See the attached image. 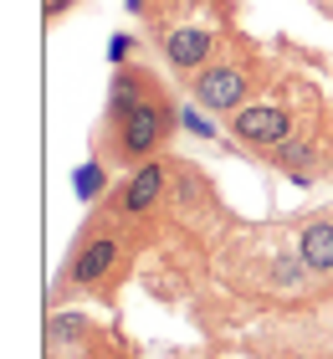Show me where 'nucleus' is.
Masks as SVG:
<instances>
[{"instance_id": "nucleus-1", "label": "nucleus", "mask_w": 333, "mask_h": 359, "mask_svg": "<svg viewBox=\"0 0 333 359\" xmlns=\"http://www.w3.org/2000/svg\"><path fill=\"white\" fill-rule=\"evenodd\" d=\"M164 128H170V113H164L159 97H144L139 108H128L118 123H113V159H123V165H144L149 154L159 149Z\"/></svg>"}, {"instance_id": "nucleus-2", "label": "nucleus", "mask_w": 333, "mask_h": 359, "mask_svg": "<svg viewBox=\"0 0 333 359\" xmlns=\"http://www.w3.org/2000/svg\"><path fill=\"white\" fill-rule=\"evenodd\" d=\"M195 103L210 108V113H236L246 103V93H252V67H241V62L231 57H210L205 67L195 72Z\"/></svg>"}, {"instance_id": "nucleus-3", "label": "nucleus", "mask_w": 333, "mask_h": 359, "mask_svg": "<svg viewBox=\"0 0 333 359\" xmlns=\"http://www.w3.org/2000/svg\"><path fill=\"white\" fill-rule=\"evenodd\" d=\"M231 134L241 144H252V149H277V144L292 134V108L266 103V97L261 103H241L231 113Z\"/></svg>"}, {"instance_id": "nucleus-4", "label": "nucleus", "mask_w": 333, "mask_h": 359, "mask_svg": "<svg viewBox=\"0 0 333 359\" xmlns=\"http://www.w3.org/2000/svg\"><path fill=\"white\" fill-rule=\"evenodd\" d=\"M118 267V236L113 231H93L77 241V252L67 257V287H97L103 277Z\"/></svg>"}, {"instance_id": "nucleus-5", "label": "nucleus", "mask_w": 333, "mask_h": 359, "mask_svg": "<svg viewBox=\"0 0 333 359\" xmlns=\"http://www.w3.org/2000/svg\"><path fill=\"white\" fill-rule=\"evenodd\" d=\"M215 52V36L205 26H175L170 36H164V62H170L175 72H200Z\"/></svg>"}, {"instance_id": "nucleus-6", "label": "nucleus", "mask_w": 333, "mask_h": 359, "mask_svg": "<svg viewBox=\"0 0 333 359\" xmlns=\"http://www.w3.org/2000/svg\"><path fill=\"white\" fill-rule=\"evenodd\" d=\"M159 201H164V165H154V159L133 165V175L118 190V210L123 216H144V210H154Z\"/></svg>"}, {"instance_id": "nucleus-7", "label": "nucleus", "mask_w": 333, "mask_h": 359, "mask_svg": "<svg viewBox=\"0 0 333 359\" xmlns=\"http://www.w3.org/2000/svg\"><path fill=\"white\" fill-rule=\"evenodd\" d=\"M292 252L308 262V272L333 277V221H328V216H313V221H303V226H297Z\"/></svg>"}, {"instance_id": "nucleus-8", "label": "nucleus", "mask_w": 333, "mask_h": 359, "mask_svg": "<svg viewBox=\"0 0 333 359\" xmlns=\"http://www.w3.org/2000/svg\"><path fill=\"white\" fill-rule=\"evenodd\" d=\"M144 97H149V88L139 83V77H133V72H118V77H113V88H108V118L118 123L128 108L144 103Z\"/></svg>"}, {"instance_id": "nucleus-9", "label": "nucleus", "mask_w": 333, "mask_h": 359, "mask_svg": "<svg viewBox=\"0 0 333 359\" xmlns=\"http://www.w3.org/2000/svg\"><path fill=\"white\" fill-rule=\"evenodd\" d=\"M313 154H318V149H313V139H282L277 144V149H272V159H277V165L282 170H287V175H303V170H313Z\"/></svg>"}, {"instance_id": "nucleus-10", "label": "nucleus", "mask_w": 333, "mask_h": 359, "mask_svg": "<svg viewBox=\"0 0 333 359\" xmlns=\"http://www.w3.org/2000/svg\"><path fill=\"white\" fill-rule=\"evenodd\" d=\"M303 277H308V262H303L297 252H292V257H277V262H272V283H277L282 292H292Z\"/></svg>"}, {"instance_id": "nucleus-11", "label": "nucleus", "mask_w": 333, "mask_h": 359, "mask_svg": "<svg viewBox=\"0 0 333 359\" xmlns=\"http://www.w3.org/2000/svg\"><path fill=\"white\" fill-rule=\"evenodd\" d=\"M97 185H103V170H97V165H82V170H77V190L93 201V195H97Z\"/></svg>"}, {"instance_id": "nucleus-12", "label": "nucleus", "mask_w": 333, "mask_h": 359, "mask_svg": "<svg viewBox=\"0 0 333 359\" xmlns=\"http://www.w3.org/2000/svg\"><path fill=\"white\" fill-rule=\"evenodd\" d=\"M108 57H113V62H123V57H128V36H113V46H108Z\"/></svg>"}, {"instance_id": "nucleus-13", "label": "nucleus", "mask_w": 333, "mask_h": 359, "mask_svg": "<svg viewBox=\"0 0 333 359\" xmlns=\"http://www.w3.org/2000/svg\"><path fill=\"white\" fill-rule=\"evenodd\" d=\"M62 6H67V0H62ZM46 11H52V15H57V0H46Z\"/></svg>"}]
</instances>
